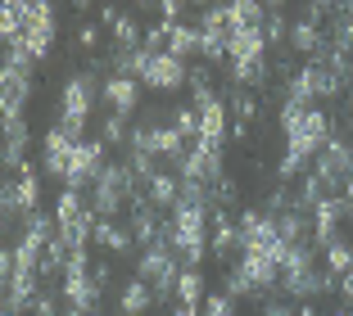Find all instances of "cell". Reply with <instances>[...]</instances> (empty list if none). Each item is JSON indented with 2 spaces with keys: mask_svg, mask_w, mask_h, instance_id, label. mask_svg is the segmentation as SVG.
Listing matches in <instances>:
<instances>
[{
  "mask_svg": "<svg viewBox=\"0 0 353 316\" xmlns=\"http://www.w3.org/2000/svg\"><path fill=\"white\" fill-rule=\"evenodd\" d=\"M204 50V36H199L195 23H176L172 36H168V54H176V59H186V54H199Z\"/></svg>",
  "mask_w": 353,
  "mask_h": 316,
  "instance_id": "2e32d148",
  "label": "cell"
},
{
  "mask_svg": "<svg viewBox=\"0 0 353 316\" xmlns=\"http://www.w3.org/2000/svg\"><path fill=\"white\" fill-rule=\"evenodd\" d=\"M349 14H353V5H349Z\"/></svg>",
  "mask_w": 353,
  "mask_h": 316,
  "instance_id": "e575fe53",
  "label": "cell"
},
{
  "mask_svg": "<svg viewBox=\"0 0 353 316\" xmlns=\"http://www.w3.org/2000/svg\"><path fill=\"white\" fill-rule=\"evenodd\" d=\"M208 190H213V208H236L240 204V185H236V176H222L218 185H208Z\"/></svg>",
  "mask_w": 353,
  "mask_h": 316,
  "instance_id": "d4e9b609",
  "label": "cell"
},
{
  "mask_svg": "<svg viewBox=\"0 0 353 316\" xmlns=\"http://www.w3.org/2000/svg\"><path fill=\"white\" fill-rule=\"evenodd\" d=\"M73 149H77V140H68V136L59 131V123H54L50 131H46V158H41L46 176L63 181V176H68V163H73Z\"/></svg>",
  "mask_w": 353,
  "mask_h": 316,
  "instance_id": "9c48e42d",
  "label": "cell"
},
{
  "mask_svg": "<svg viewBox=\"0 0 353 316\" xmlns=\"http://www.w3.org/2000/svg\"><path fill=\"white\" fill-rule=\"evenodd\" d=\"M172 127L186 136L190 145H195V140H199V109H195V104H181V109L172 113Z\"/></svg>",
  "mask_w": 353,
  "mask_h": 316,
  "instance_id": "603a6c76",
  "label": "cell"
},
{
  "mask_svg": "<svg viewBox=\"0 0 353 316\" xmlns=\"http://www.w3.org/2000/svg\"><path fill=\"white\" fill-rule=\"evenodd\" d=\"M231 113H236V123H254L259 118V100H254L250 91H240V86H231Z\"/></svg>",
  "mask_w": 353,
  "mask_h": 316,
  "instance_id": "7402d4cb",
  "label": "cell"
},
{
  "mask_svg": "<svg viewBox=\"0 0 353 316\" xmlns=\"http://www.w3.org/2000/svg\"><path fill=\"white\" fill-rule=\"evenodd\" d=\"M100 100L109 104V113L132 118V113L141 109V82H136V77H104L100 82Z\"/></svg>",
  "mask_w": 353,
  "mask_h": 316,
  "instance_id": "52a82bcc",
  "label": "cell"
},
{
  "mask_svg": "<svg viewBox=\"0 0 353 316\" xmlns=\"http://www.w3.org/2000/svg\"><path fill=\"white\" fill-rule=\"evenodd\" d=\"M331 45H335V54H349L353 59V14H349V5H335V19H331Z\"/></svg>",
  "mask_w": 353,
  "mask_h": 316,
  "instance_id": "e0dca14e",
  "label": "cell"
},
{
  "mask_svg": "<svg viewBox=\"0 0 353 316\" xmlns=\"http://www.w3.org/2000/svg\"><path fill=\"white\" fill-rule=\"evenodd\" d=\"M186 82H190V68H186V59H176V54H154L150 68L141 72V86H150V91H159V95L181 91Z\"/></svg>",
  "mask_w": 353,
  "mask_h": 316,
  "instance_id": "8992f818",
  "label": "cell"
},
{
  "mask_svg": "<svg viewBox=\"0 0 353 316\" xmlns=\"http://www.w3.org/2000/svg\"><path fill=\"white\" fill-rule=\"evenodd\" d=\"M222 289H227L231 298H254V285L240 275V266H227V280H222Z\"/></svg>",
  "mask_w": 353,
  "mask_h": 316,
  "instance_id": "83f0119b",
  "label": "cell"
},
{
  "mask_svg": "<svg viewBox=\"0 0 353 316\" xmlns=\"http://www.w3.org/2000/svg\"><path fill=\"white\" fill-rule=\"evenodd\" d=\"M263 36H268V45H285L290 41V23H285V5H268V23H263Z\"/></svg>",
  "mask_w": 353,
  "mask_h": 316,
  "instance_id": "44dd1931",
  "label": "cell"
},
{
  "mask_svg": "<svg viewBox=\"0 0 353 316\" xmlns=\"http://www.w3.org/2000/svg\"><path fill=\"white\" fill-rule=\"evenodd\" d=\"M104 154H109V145L104 140H82L73 149V163H68V176H63V190H73V194H86L95 181L104 176Z\"/></svg>",
  "mask_w": 353,
  "mask_h": 316,
  "instance_id": "3957f363",
  "label": "cell"
},
{
  "mask_svg": "<svg viewBox=\"0 0 353 316\" xmlns=\"http://www.w3.org/2000/svg\"><path fill=\"white\" fill-rule=\"evenodd\" d=\"M199 316H236V298H231L227 289H218V294H204Z\"/></svg>",
  "mask_w": 353,
  "mask_h": 316,
  "instance_id": "484cf974",
  "label": "cell"
},
{
  "mask_svg": "<svg viewBox=\"0 0 353 316\" xmlns=\"http://www.w3.org/2000/svg\"><path fill=\"white\" fill-rule=\"evenodd\" d=\"M231 136H236V140L245 145V140H250V123H231Z\"/></svg>",
  "mask_w": 353,
  "mask_h": 316,
  "instance_id": "d6a6232c",
  "label": "cell"
},
{
  "mask_svg": "<svg viewBox=\"0 0 353 316\" xmlns=\"http://www.w3.org/2000/svg\"><path fill=\"white\" fill-rule=\"evenodd\" d=\"M168 316H199V312H195V307H186V303H176V307H172Z\"/></svg>",
  "mask_w": 353,
  "mask_h": 316,
  "instance_id": "836d02e7",
  "label": "cell"
},
{
  "mask_svg": "<svg viewBox=\"0 0 353 316\" xmlns=\"http://www.w3.org/2000/svg\"><path fill=\"white\" fill-rule=\"evenodd\" d=\"M145 199L159 208V213H172V208H176V199H181V176H172V172H159L154 181L145 185Z\"/></svg>",
  "mask_w": 353,
  "mask_h": 316,
  "instance_id": "4fadbf2b",
  "label": "cell"
},
{
  "mask_svg": "<svg viewBox=\"0 0 353 316\" xmlns=\"http://www.w3.org/2000/svg\"><path fill=\"white\" fill-rule=\"evenodd\" d=\"M176 298H181V303L186 307H204V271H199V266H186V271H181V280H176Z\"/></svg>",
  "mask_w": 353,
  "mask_h": 316,
  "instance_id": "d6986e66",
  "label": "cell"
},
{
  "mask_svg": "<svg viewBox=\"0 0 353 316\" xmlns=\"http://www.w3.org/2000/svg\"><path fill=\"white\" fill-rule=\"evenodd\" d=\"M95 244L109 249V253H118V257H127L132 249H141V244H136V235L127 231L123 222H100V217H95Z\"/></svg>",
  "mask_w": 353,
  "mask_h": 316,
  "instance_id": "7c38bea8",
  "label": "cell"
},
{
  "mask_svg": "<svg viewBox=\"0 0 353 316\" xmlns=\"http://www.w3.org/2000/svg\"><path fill=\"white\" fill-rule=\"evenodd\" d=\"M340 307H349V312H353V271L340 275Z\"/></svg>",
  "mask_w": 353,
  "mask_h": 316,
  "instance_id": "1f68e13d",
  "label": "cell"
},
{
  "mask_svg": "<svg viewBox=\"0 0 353 316\" xmlns=\"http://www.w3.org/2000/svg\"><path fill=\"white\" fill-rule=\"evenodd\" d=\"M227 54H231V63H240V59H268V36H263V28H231Z\"/></svg>",
  "mask_w": 353,
  "mask_h": 316,
  "instance_id": "8fae6325",
  "label": "cell"
},
{
  "mask_svg": "<svg viewBox=\"0 0 353 316\" xmlns=\"http://www.w3.org/2000/svg\"><path fill=\"white\" fill-rule=\"evenodd\" d=\"M326 271L331 275H344V271H353V244H335V249H326Z\"/></svg>",
  "mask_w": 353,
  "mask_h": 316,
  "instance_id": "4316f807",
  "label": "cell"
},
{
  "mask_svg": "<svg viewBox=\"0 0 353 316\" xmlns=\"http://www.w3.org/2000/svg\"><path fill=\"white\" fill-rule=\"evenodd\" d=\"M95 95H100L95 72H73V77L63 82V91H59V131L68 136V140L82 145L86 118H91V109H95Z\"/></svg>",
  "mask_w": 353,
  "mask_h": 316,
  "instance_id": "7a4b0ae2",
  "label": "cell"
},
{
  "mask_svg": "<svg viewBox=\"0 0 353 316\" xmlns=\"http://www.w3.org/2000/svg\"><path fill=\"white\" fill-rule=\"evenodd\" d=\"M199 109V140L204 145H222V136H227V104L218 100V91L199 95V100H190Z\"/></svg>",
  "mask_w": 353,
  "mask_h": 316,
  "instance_id": "ba28073f",
  "label": "cell"
},
{
  "mask_svg": "<svg viewBox=\"0 0 353 316\" xmlns=\"http://www.w3.org/2000/svg\"><path fill=\"white\" fill-rule=\"evenodd\" d=\"M19 41L32 50V59H37V63L50 59V50H54V5H46V0L28 5V28H23Z\"/></svg>",
  "mask_w": 353,
  "mask_h": 316,
  "instance_id": "277c9868",
  "label": "cell"
},
{
  "mask_svg": "<svg viewBox=\"0 0 353 316\" xmlns=\"http://www.w3.org/2000/svg\"><path fill=\"white\" fill-rule=\"evenodd\" d=\"M91 280L100 289H109V285H114V266H109V262H91Z\"/></svg>",
  "mask_w": 353,
  "mask_h": 316,
  "instance_id": "4dcf8cb0",
  "label": "cell"
},
{
  "mask_svg": "<svg viewBox=\"0 0 353 316\" xmlns=\"http://www.w3.org/2000/svg\"><path fill=\"white\" fill-rule=\"evenodd\" d=\"M176 176H181V181H199V185H218L222 176H227V172H222V145H204V140H195Z\"/></svg>",
  "mask_w": 353,
  "mask_h": 316,
  "instance_id": "5b68a950",
  "label": "cell"
},
{
  "mask_svg": "<svg viewBox=\"0 0 353 316\" xmlns=\"http://www.w3.org/2000/svg\"><path fill=\"white\" fill-rule=\"evenodd\" d=\"M77 45L95 54V45H100V28H95V23H82V28H77Z\"/></svg>",
  "mask_w": 353,
  "mask_h": 316,
  "instance_id": "f1b7e54d",
  "label": "cell"
},
{
  "mask_svg": "<svg viewBox=\"0 0 353 316\" xmlns=\"http://www.w3.org/2000/svg\"><path fill=\"white\" fill-rule=\"evenodd\" d=\"M100 140L104 145H132V127H127V118H118V113H109L100 127Z\"/></svg>",
  "mask_w": 353,
  "mask_h": 316,
  "instance_id": "cb8c5ba5",
  "label": "cell"
},
{
  "mask_svg": "<svg viewBox=\"0 0 353 316\" xmlns=\"http://www.w3.org/2000/svg\"><path fill=\"white\" fill-rule=\"evenodd\" d=\"M263 316H299V307H290L285 298H263Z\"/></svg>",
  "mask_w": 353,
  "mask_h": 316,
  "instance_id": "f546056e",
  "label": "cell"
},
{
  "mask_svg": "<svg viewBox=\"0 0 353 316\" xmlns=\"http://www.w3.org/2000/svg\"><path fill=\"white\" fill-rule=\"evenodd\" d=\"M28 95H32V77L0 68V109H5V123L23 118V104H28Z\"/></svg>",
  "mask_w": 353,
  "mask_h": 316,
  "instance_id": "30bf717a",
  "label": "cell"
},
{
  "mask_svg": "<svg viewBox=\"0 0 353 316\" xmlns=\"http://www.w3.org/2000/svg\"><path fill=\"white\" fill-rule=\"evenodd\" d=\"M37 199H41V181H37V172H32V163H28V172L14 176V208H19L23 217H32L37 213Z\"/></svg>",
  "mask_w": 353,
  "mask_h": 316,
  "instance_id": "9a60e30c",
  "label": "cell"
},
{
  "mask_svg": "<svg viewBox=\"0 0 353 316\" xmlns=\"http://www.w3.org/2000/svg\"><path fill=\"white\" fill-rule=\"evenodd\" d=\"M276 127L285 131V154H299V158L317 163L322 145L335 136V113H326L322 104H294V100H281V109H276Z\"/></svg>",
  "mask_w": 353,
  "mask_h": 316,
  "instance_id": "6da1fadb",
  "label": "cell"
},
{
  "mask_svg": "<svg viewBox=\"0 0 353 316\" xmlns=\"http://www.w3.org/2000/svg\"><path fill=\"white\" fill-rule=\"evenodd\" d=\"M150 303H154V289H150L145 280H127V285L118 289V312L123 316H145Z\"/></svg>",
  "mask_w": 353,
  "mask_h": 316,
  "instance_id": "5bb4252c",
  "label": "cell"
},
{
  "mask_svg": "<svg viewBox=\"0 0 353 316\" xmlns=\"http://www.w3.org/2000/svg\"><path fill=\"white\" fill-rule=\"evenodd\" d=\"M23 28H28V5H19V0H10L5 5V14H0V32H5V45H14L23 36Z\"/></svg>",
  "mask_w": 353,
  "mask_h": 316,
  "instance_id": "ffe728a7",
  "label": "cell"
},
{
  "mask_svg": "<svg viewBox=\"0 0 353 316\" xmlns=\"http://www.w3.org/2000/svg\"><path fill=\"white\" fill-rule=\"evenodd\" d=\"M227 23L231 28H263V23H268V5H259V0H236V5H227Z\"/></svg>",
  "mask_w": 353,
  "mask_h": 316,
  "instance_id": "ac0fdd59",
  "label": "cell"
}]
</instances>
